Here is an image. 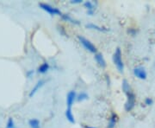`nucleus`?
<instances>
[{"label": "nucleus", "mask_w": 155, "mask_h": 128, "mask_svg": "<svg viewBox=\"0 0 155 128\" xmlns=\"http://www.w3.org/2000/svg\"><path fill=\"white\" fill-rule=\"evenodd\" d=\"M113 62L115 64V66L117 68V70L120 73H123L124 70V63L122 61V53L121 48L117 47L113 54Z\"/></svg>", "instance_id": "obj_1"}, {"label": "nucleus", "mask_w": 155, "mask_h": 128, "mask_svg": "<svg viewBox=\"0 0 155 128\" xmlns=\"http://www.w3.org/2000/svg\"><path fill=\"white\" fill-rule=\"evenodd\" d=\"M78 42L80 43V44L82 45L84 48L87 50V51L92 53V54H94V55L97 53V47H96L90 40H88L87 38H85L83 36H80V35L78 36Z\"/></svg>", "instance_id": "obj_2"}, {"label": "nucleus", "mask_w": 155, "mask_h": 128, "mask_svg": "<svg viewBox=\"0 0 155 128\" xmlns=\"http://www.w3.org/2000/svg\"><path fill=\"white\" fill-rule=\"evenodd\" d=\"M127 96V100L124 105V109L126 112H131L135 106L136 103V96L134 95L133 91H130L126 94Z\"/></svg>", "instance_id": "obj_3"}, {"label": "nucleus", "mask_w": 155, "mask_h": 128, "mask_svg": "<svg viewBox=\"0 0 155 128\" xmlns=\"http://www.w3.org/2000/svg\"><path fill=\"white\" fill-rule=\"evenodd\" d=\"M39 6L41 9H42L43 11L46 12H48V14H50L51 16H61L62 15V12L61 11L60 9L54 7V6L50 5L48 4H46V3H40Z\"/></svg>", "instance_id": "obj_4"}, {"label": "nucleus", "mask_w": 155, "mask_h": 128, "mask_svg": "<svg viewBox=\"0 0 155 128\" xmlns=\"http://www.w3.org/2000/svg\"><path fill=\"white\" fill-rule=\"evenodd\" d=\"M134 74L135 75V77H137L140 80H146L147 77V71L143 67H136L134 68L133 70Z\"/></svg>", "instance_id": "obj_5"}, {"label": "nucleus", "mask_w": 155, "mask_h": 128, "mask_svg": "<svg viewBox=\"0 0 155 128\" xmlns=\"http://www.w3.org/2000/svg\"><path fill=\"white\" fill-rule=\"evenodd\" d=\"M77 100V94L75 91H70L67 95V108H71L74 104V102Z\"/></svg>", "instance_id": "obj_6"}, {"label": "nucleus", "mask_w": 155, "mask_h": 128, "mask_svg": "<svg viewBox=\"0 0 155 128\" xmlns=\"http://www.w3.org/2000/svg\"><path fill=\"white\" fill-rule=\"evenodd\" d=\"M94 58H95V61H97V65L101 67L102 68H104L107 66V63H106L105 59H104V56L101 54V53H97V54H95L94 55Z\"/></svg>", "instance_id": "obj_7"}, {"label": "nucleus", "mask_w": 155, "mask_h": 128, "mask_svg": "<svg viewBox=\"0 0 155 128\" xmlns=\"http://www.w3.org/2000/svg\"><path fill=\"white\" fill-rule=\"evenodd\" d=\"M61 19L65 22H68L72 24H75V25H79L80 24V22L78 20H76L74 19L73 17H72L69 14H67V13H62V15L61 16Z\"/></svg>", "instance_id": "obj_8"}, {"label": "nucleus", "mask_w": 155, "mask_h": 128, "mask_svg": "<svg viewBox=\"0 0 155 128\" xmlns=\"http://www.w3.org/2000/svg\"><path fill=\"white\" fill-rule=\"evenodd\" d=\"M85 27L87 29H90L97 30V31H100V32H108V31H110V29L105 28V27H101V26H98L97 24H94V23H87L85 25Z\"/></svg>", "instance_id": "obj_9"}, {"label": "nucleus", "mask_w": 155, "mask_h": 128, "mask_svg": "<svg viewBox=\"0 0 155 128\" xmlns=\"http://www.w3.org/2000/svg\"><path fill=\"white\" fill-rule=\"evenodd\" d=\"M118 121V115L116 112H111L110 117L109 119V123H108V127L107 128H115L116 123Z\"/></svg>", "instance_id": "obj_10"}, {"label": "nucleus", "mask_w": 155, "mask_h": 128, "mask_svg": "<svg viewBox=\"0 0 155 128\" xmlns=\"http://www.w3.org/2000/svg\"><path fill=\"white\" fill-rule=\"evenodd\" d=\"M45 84V81L44 80H40L37 81V83L35 85V87H34L32 90L30 91V93H29V97H32L33 95H35V94L38 91L39 89L41 88L43 85Z\"/></svg>", "instance_id": "obj_11"}, {"label": "nucleus", "mask_w": 155, "mask_h": 128, "mask_svg": "<svg viewBox=\"0 0 155 128\" xmlns=\"http://www.w3.org/2000/svg\"><path fill=\"white\" fill-rule=\"evenodd\" d=\"M49 63L47 62V61H45V62H43L41 65H40V67H39L38 69H37V72H38L39 74H46V73L49 70Z\"/></svg>", "instance_id": "obj_12"}, {"label": "nucleus", "mask_w": 155, "mask_h": 128, "mask_svg": "<svg viewBox=\"0 0 155 128\" xmlns=\"http://www.w3.org/2000/svg\"><path fill=\"white\" fill-rule=\"evenodd\" d=\"M65 115H66V118H67V120L71 124H74L75 123V119H74V116H73V113H72L71 108H67V110L65 112Z\"/></svg>", "instance_id": "obj_13"}, {"label": "nucleus", "mask_w": 155, "mask_h": 128, "mask_svg": "<svg viewBox=\"0 0 155 128\" xmlns=\"http://www.w3.org/2000/svg\"><path fill=\"white\" fill-rule=\"evenodd\" d=\"M122 91H123V93L126 95L127 93L128 92H130V91H132V89H131V87H130V85L128 83V81H127V80H122Z\"/></svg>", "instance_id": "obj_14"}, {"label": "nucleus", "mask_w": 155, "mask_h": 128, "mask_svg": "<svg viewBox=\"0 0 155 128\" xmlns=\"http://www.w3.org/2000/svg\"><path fill=\"white\" fill-rule=\"evenodd\" d=\"M28 125L30 128H40V120L38 119H31L29 121H28Z\"/></svg>", "instance_id": "obj_15"}, {"label": "nucleus", "mask_w": 155, "mask_h": 128, "mask_svg": "<svg viewBox=\"0 0 155 128\" xmlns=\"http://www.w3.org/2000/svg\"><path fill=\"white\" fill-rule=\"evenodd\" d=\"M84 6L87 9V11H95L96 10V6L91 1H85L84 3Z\"/></svg>", "instance_id": "obj_16"}, {"label": "nucleus", "mask_w": 155, "mask_h": 128, "mask_svg": "<svg viewBox=\"0 0 155 128\" xmlns=\"http://www.w3.org/2000/svg\"><path fill=\"white\" fill-rule=\"evenodd\" d=\"M89 95L84 93V92H81L80 94L77 95V101L78 102H81V101H84V100H88Z\"/></svg>", "instance_id": "obj_17"}, {"label": "nucleus", "mask_w": 155, "mask_h": 128, "mask_svg": "<svg viewBox=\"0 0 155 128\" xmlns=\"http://www.w3.org/2000/svg\"><path fill=\"white\" fill-rule=\"evenodd\" d=\"M139 30L135 28H128L127 29V33L129 35V36H135L137 34H138Z\"/></svg>", "instance_id": "obj_18"}, {"label": "nucleus", "mask_w": 155, "mask_h": 128, "mask_svg": "<svg viewBox=\"0 0 155 128\" xmlns=\"http://www.w3.org/2000/svg\"><path fill=\"white\" fill-rule=\"evenodd\" d=\"M5 128H16L15 127V123H14V120H13L12 118H10L8 119V122H7Z\"/></svg>", "instance_id": "obj_19"}, {"label": "nucleus", "mask_w": 155, "mask_h": 128, "mask_svg": "<svg viewBox=\"0 0 155 128\" xmlns=\"http://www.w3.org/2000/svg\"><path fill=\"white\" fill-rule=\"evenodd\" d=\"M57 29H58V30H59V32H60L61 35L64 36H67L66 29H65V28H64L62 25H58V26H57Z\"/></svg>", "instance_id": "obj_20"}, {"label": "nucleus", "mask_w": 155, "mask_h": 128, "mask_svg": "<svg viewBox=\"0 0 155 128\" xmlns=\"http://www.w3.org/2000/svg\"><path fill=\"white\" fill-rule=\"evenodd\" d=\"M153 104V100L152 98H146L145 99V105L147 106H152Z\"/></svg>", "instance_id": "obj_21"}, {"label": "nucleus", "mask_w": 155, "mask_h": 128, "mask_svg": "<svg viewBox=\"0 0 155 128\" xmlns=\"http://www.w3.org/2000/svg\"><path fill=\"white\" fill-rule=\"evenodd\" d=\"M70 3L72 5H78V4H82L83 1L82 0H71Z\"/></svg>", "instance_id": "obj_22"}, {"label": "nucleus", "mask_w": 155, "mask_h": 128, "mask_svg": "<svg viewBox=\"0 0 155 128\" xmlns=\"http://www.w3.org/2000/svg\"><path fill=\"white\" fill-rule=\"evenodd\" d=\"M95 13V11H87V15L89 16H93Z\"/></svg>", "instance_id": "obj_23"}, {"label": "nucleus", "mask_w": 155, "mask_h": 128, "mask_svg": "<svg viewBox=\"0 0 155 128\" xmlns=\"http://www.w3.org/2000/svg\"><path fill=\"white\" fill-rule=\"evenodd\" d=\"M106 80H107V83H108V85L110 86V76H109L108 74H106Z\"/></svg>", "instance_id": "obj_24"}, {"label": "nucleus", "mask_w": 155, "mask_h": 128, "mask_svg": "<svg viewBox=\"0 0 155 128\" xmlns=\"http://www.w3.org/2000/svg\"><path fill=\"white\" fill-rule=\"evenodd\" d=\"M33 74H34L33 70H31V71H28V72L27 73V76H28V77H30V75H32Z\"/></svg>", "instance_id": "obj_25"}, {"label": "nucleus", "mask_w": 155, "mask_h": 128, "mask_svg": "<svg viewBox=\"0 0 155 128\" xmlns=\"http://www.w3.org/2000/svg\"><path fill=\"white\" fill-rule=\"evenodd\" d=\"M85 128H96V127H92V126H85Z\"/></svg>", "instance_id": "obj_26"}]
</instances>
